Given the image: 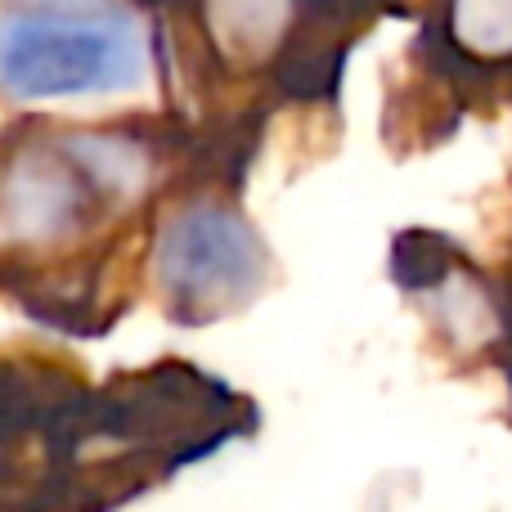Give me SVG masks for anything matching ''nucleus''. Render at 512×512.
<instances>
[{
  "mask_svg": "<svg viewBox=\"0 0 512 512\" xmlns=\"http://www.w3.org/2000/svg\"><path fill=\"white\" fill-rule=\"evenodd\" d=\"M149 81V36L126 0H5L0 95L14 104L126 95Z\"/></svg>",
  "mask_w": 512,
  "mask_h": 512,
  "instance_id": "obj_1",
  "label": "nucleus"
},
{
  "mask_svg": "<svg viewBox=\"0 0 512 512\" xmlns=\"http://www.w3.org/2000/svg\"><path fill=\"white\" fill-rule=\"evenodd\" d=\"M153 261L171 315L185 324H212L248 306L270 274V252L261 234L239 207L221 198H194L171 207L158 225Z\"/></svg>",
  "mask_w": 512,
  "mask_h": 512,
  "instance_id": "obj_2",
  "label": "nucleus"
},
{
  "mask_svg": "<svg viewBox=\"0 0 512 512\" xmlns=\"http://www.w3.org/2000/svg\"><path fill=\"white\" fill-rule=\"evenodd\" d=\"M108 203L63 135L54 144H18L0 162V234L23 248L77 239Z\"/></svg>",
  "mask_w": 512,
  "mask_h": 512,
  "instance_id": "obj_3",
  "label": "nucleus"
},
{
  "mask_svg": "<svg viewBox=\"0 0 512 512\" xmlns=\"http://www.w3.org/2000/svg\"><path fill=\"white\" fill-rule=\"evenodd\" d=\"M396 274L454 351H495L508 342L512 315L504 292L459 243L441 234H405L396 243Z\"/></svg>",
  "mask_w": 512,
  "mask_h": 512,
  "instance_id": "obj_4",
  "label": "nucleus"
},
{
  "mask_svg": "<svg viewBox=\"0 0 512 512\" xmlns=\"http://www.w3.org/2000/svg\"><path fill=\"white\" fill-rule=\"evenodd\" d=\"M423 45L468 95H512V0H432Z\"/></svg>",
  "mask_w": 512,
  "mask_h": 512,
  "instance_id": "obj_5",
  "label": "nucleus"
},
{
  "mask_svg": "<svg viewBox=\"0 0 512 512\" xmlns=\"http://www.w3.org/2000/svg\"><path fill=\"white\" fill-rule=\"evenodd\" d=\"M203 36L225 68H270L301 27V0H198Z\"/></svg>",
  "mask_w": 512,
  "mask_h": 512,
  "instance_id": "obj_6",
  "label": "nucleus"
}]
</instances>
